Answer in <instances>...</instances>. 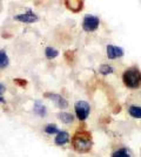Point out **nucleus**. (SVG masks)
<instances>
[{
    "mask_svg": "<svg viewBox=\"0 0 141 157\" xmlns=\"http://www.w3.org/2000/svg\"><path fill=\"white\" fill-rule=\"evenodd\" d=\"M72 145H73L74 150L78 152H87L92 148V137H91V132L86 130L76 131L73 135V137L71 140Z\"/></svg>",
    "mask_w": 141,
    "mask_h": 157,
    "instance_id": "nucleus-1",
    "label": "nucleus"
},
{
    "mask_svg": "<svg viewBox=\"0 0 141 157\" xmlns=\"http://www.w3.org/2000/svg\"><path fill=\"white\" fill-rule=\"evenodd\" d=\"M75 115L80 121H85L91 113V107L86 101H76L74 105Z\"/></svg>",
    "mask_w": 141,
    "mask_h": 157,
    "instance_id": "nucleus-3",
    "label": "nucleus"
},
{
    "mask_svg": "<svg viewBox=\"0 0 141 157\" xmlns=\"http://www.w3.org/2000/svg\"><path fill=\"white\" fill-rule=\"evenodd\" d=\"M122 55H123V49L121 47L112 46V45L107 46V56L109 59H116Z\"/></svg>",
    "mask_w": 141,
    "mask_h": 157,
    "instance_id": "nucleus-7",
    "label": "nucleus"
},
{
    "mask_svg": "<svg viewBox=\"0 0 141 157\" xmlns=\"http://www.w3.org/2000/svg\"><path fill=\"white\" fill-rule=\"evenodd\" d=\"M99 24H100V20H99L98 17L86 15L84 18V21H82V28L86 32H93L99 27Z\"/></svg>",
    "mask_w": 141,
    "mask_h": 157,
    "instance_id": "nucleus-4",
    "label": "nucleus"
},
{
    "mask_svg": "<svg viewBox=\"0 0 141 157\" xmlns=\"http://www.w3.org/2000/svg\"><path fill=\"white\" fill-rule=\"evenodd\" d=\"M128 113L132 117L141 118V107H139V105H131L128 108Z\"/></svg>",
    "mask_w": 141,
    "mask_h": 157,
    "instance_id": "nucleus-11",
    "label": "nucleus"
},
{
    "mask_svg": "<svg viewBox=\"0 0 141 157\" xmlns=\"http://www.w3.org/2000/svg\"><path fill=\"white\" fill-rule=\"evenodd\" d=\"M59 129H58V127L55 124H52V123H49V124H47L45 127V132L48 134V135H53V134H58L59 132Z\"/></svg>",
    "mask_w": 141,
    "mask_h": 157,
    "instance_id": "nucleus-15",
    "label": "nucleus"
},
{
    "mask_svg": "<svg viewBox=\"0 0 141 157\" xmlns=\"http://www.w3.org/2000/svg\"><path fill=\"white\" fill-rule=\"evenodd\" d=\"M45 55H46L47 59H49V60L55 59V58L59 55V51L53 48V47H46V48H45Z\"/></svg>",
    "mask_w": 141,
    "mask_h": 157,
    "instance_id": "nucleus-12",
    "label": "nucleus"
},
{
    "mask_svg": "<svg viewBox=\"0 0 141 157\" xmlns=\"http://www.w3.org/2000/svg\"><path fill=\"white\" fill-rule=\"evenodd\" d=\"M68 141H69V134H68L67 131L64 130L59 131L57 134L55 138H54V143L57 144V145H64V144L67 143Z\"/></svg>",
    "mask_w": 141,
    "mask_h": 157,
    "instance_id": "nucleus-8",
    "label": "nucleus"
},
{
    "mask_svg": "<svg viewBox=\"0 0 141 157\" xmlns=\"http://www.w3.org/2000/svg\"><path fill=\"white\" fill-rule=\"evenodd\" d=\"M99 71H100L101 74H104V75H107V74H111V73H113V67L112 66H108V65H101L100 68H99Z\"/></svg>",
    "mask_w": 141,
    "mask_h": 157,
    "instance_id": "nucleus-16",
    "label": "nucleus"
},
{
    "mask_svg": "<svg viewBox=\"0 0 141 157\" xmlns=\"http://www.w3.org/2000/svg\"><path fill=\"white\" fill-rule=\"evenodd\" d=\"M58 117L60 120L61 122H64V123H72L74 121V116L71 114V113H65V111H62V113H59L58 114Z\"/></svg>",
    "mask_w": 141,
    "mask_h": 157,
    "instance_id": "nucleus-10",
    "label": "nucleus"
},
{
    "mask_svg": "<svg viewBox=\"0 0 141 157\" xmlns=\"http://www.w3.org/2000/svg\"><path fill=\"white\" fill-rule=\"evenodd\" d=\"M13 82L17 86H19V87H25L27 85V81L25 78H14Z\"/></svg>",
    "mask_w": 141,
    "mask_h": 157,
    "instance_id": "nucleus-17",
    "label": "nucleus"
},
{
    "mask_svg": "<svg viewBox=\"0 0 141 157\" xmlns=\"http://www.w3.org/2000/svg\"><path fill=\"white\" fill-rule=\"evenodd\" d=\"M6 90V87L2 85V83H0V93L1 92H5Z\"/></svg>",
    "mask_w": 141,
    "mask_h": 157,
    "instance_id": "nucleus-18",
    "label": "nucleus"
},
{
    "mask_svg": "<svg viewBox=\"0 0 141 157\" xmlns=\"http://www.w3.org/2000/svg\"><path fill=\"white\" fill-rule=\"evenodd\" d=\"M14 20H18V21L24 22V24H33L35 21H38L39 18H38V15L34 13L32 10H27L25 13L15 15V17H14Z\"/></svg>",
    "mask_w": 141,
    "mask_h": 157,
    "instance_id": "nucleus-5",
    "label": "nucleus"
},
{
    "mask_svg": "<svg viewBox=\"0 0 141 157\" xmlns=\"http://www.w3.org/2000/svg\"><path fill=\"white\" fill-rule=\"evenodd\" d=\"M10 63L8 55L4 49H0V68H6Z\"/></svg>",
    "mask_w": 141,
    "mask_h": 157,
    "instance_id": "nucleus-13",
    "label": "nucleus"
},
{
    "mask_svg": "<svg viewBox=\"0 0 141 157\" xmlns=\"http://www.w3.org/2000/svg\"><path fill=\"white\" fill-rule=\"evenodd\" d=\"M122 80H123L125 86L128 88H131V89L139 88L141 86V72L135 67L128 68L123 73Z\"/></svg>",
    "mask_w": 141,
    "mask_h": 157,
    "instance_id": "nucleus-2",
    "label": "nucleus"
},
{
    "mask_svg": "<svg viewBox=\"0 0 141 157\" xmlns=\"http://www.w3.org/2000/svg\"><path fill=\"white\" fill-rule=\"evenodd\" d=\"M44 96L46 98L52 100L54 103L57 105V107L60 108V109H65V108L68 107V102L61 95H59V94H55V93H45Z\"/></svg>",
    "mask_w": 141,
    "mask_h": 157,
    "instance_id": "nucleus-6",
    "label": "nucleus"
},
{
    "mask_svg": "<svg viewBox=\"0 0 141 157\" xmlns=\"http://www.w3.org/2000/svg\"><path fill=\"white\" fill-rule=\"evenodd\" d=\"M33 111L35 115L44 117L46 115V107L42 105V102H40V101H35L33 105Z\"/></svg>",
    "mask_w": 141,
    "mask_h": 157,
    "instance_id": "nucleus-9",
    "label": "nucleus"
},
{
    "mask_svg": "<svg viewBox=\"0 0 141 157\" xmlns=\"http://www.w3.org/2000/svg\"><path fill=\"white\" fill-rule=\"evenodd\" d=\"M112 157H131V152L126 148H121L113 152Z\"/></svg>",
    "mask_w": 141,
    "mask_h": 157,
    "instance_id": "nucleus-14",
    "label": "nucleus"
},
{
    "mask_svg": "<svg viewBox=\"0 0 141 157\" xmlns=\"http://www.w3.org/2000/svg\"><path fill=\"white\" fill-rule=\"evenodd\" d=\"M0 103H5V100L1 98V95H0Z\"/></svg>",
    "mask_w": 141,
    "mask_h": 157,
    "instance_id": "nucleus-19",
    "label": "nucleus"
}]
</instances>
